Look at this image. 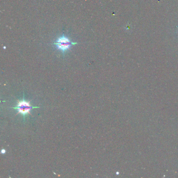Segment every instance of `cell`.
Returning <instances> with one entry per match:
<instances>
[{"instance_id":"7a4b0ae2","label":"cell","mask_w":178,"mask_h":178,"mask_svg":"<svg viewBox=\"0 0 178 178\" xmlns=\"http://www.w3.org/2000/svg\"><path fill=\"white\" fill-rule=\"evenodd\" d=\"M77 43V42L72 41L67 37L62 36L55 40L54 42H53V45H55L57 49L60 50L62 53L64 54V53L70 50L73 46L76 45Z\"/></svg>"},{"instance_id":"3957f363","label":"cell","mask_w":178,"mask_h":178,"mask_svg":"<svg viewBox=\"0 0 178 178\" xmlns=\"http://www.w3.org/2000/svg\"><path fill=\"white\" fill-rule=\"evenodd\" d=\"M5 152H6V150H5L4 149H3V150H1V153L3 154H5Z\"/></svg>"},{"instance_id":"6da1fadb","label":"cell","mask_w":178,"mask_h":178,"mask_svg":"<svg viewBox=\"0 0 178 178\" xmlns=\"http://www.w3.org/2000/svg\"><path fill=\"white\" fill-rule=\"evenodd\" d=\"M30 102H27L25 99V95L24 93L23 99L22 100H17V105L16 106L11 107L12 108L18 110V112L16 115L21 114L23 116L24 120H25V118L27 115H32L30 113V111L34 108H39V106H33L30 105Z\"/></svg>"}]
</instances>
